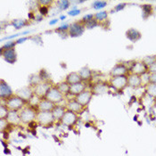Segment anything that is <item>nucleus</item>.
<instances>
[{
	"mask_svg": "<svg viewBox=\"0 0 156 156\" xmlns=\"http://www.w3.org/2000/svg\"><path fill=\"white\" fill-rule=\"evenodd\" d=\"M19 113H20V118L22 120V123L29 124V123L36 120L37 113H38V110L37 107L27 105L21 111H19Z\"/></svg>",
	"mask_w": 156,
	"mask_h": 156,
	"instance_id": "nucleus-1",
	"label": "nucleus"
},
{
	"mask_svg": "<svg viewBox=\"0 0 156 156\" xmlns=\"http://www.w3.org/2000/svg\"><path fill=\"white\" fill-rule=\"evenodd\" d=\"M5 105H6V107L9 109L10 111H21L25 105H27L28 104L23 100L20 96H18L16 94H14L13 96H11L8 100H6L5 102Z\"/></svg>",
	"mask_w": 156,
	"mask_h": 156,
	"instance_id": "nucleus-2",
	"label": "nucleus"
},
{
	"mask_svg": "<svg viewBox=\"0 0 156 156\" xmlns=\"http://www.w3.org/2000/svg\"><path fill=\"white\" fill-rule=\"evenodd\" d=\"M36 121L39 126L48 128L55 123V118L52 114V112H38Z\"/></svg>",
	"mask_w": 156,
	"mask_h": 156,
	"instance_id": "nucleus-3",
	"label": "nucleus"
},
{
	"mask_svg": "<svg viewBox=\"0 0 156 156\" xmlns=\"http://www.w3.org/2000/svg\"><path fill=\"white\" fill-rule=\"evenodd\" d=\"M109 84L116 91H122L128 87V77L127 76H118L111 77Z\"/></svg>",
	"mask_w": 156,
	"mask_h": 156,
	"instance_id": "nucleus-4",
	"label": "nucleus"
},
{
	"mask_svg": "<svg viewBox=\"0 0 156 156\" xmlns=\"http://www.w3.org/2000/svg\"><path fill=\"white\" fill-rule=\"evenodd\" d=\"M64 96H63L58 90V88L55 87V85H53L47 94L46 98L49 101H51L52 103H54L55 105H59L64 100Z\"/></svg>",
	"mask_w": 156,
	"mask_h": 156,
	"instance_id": "nucleus-5",
	"label": "nucleus"
},
{
	"mask_svg": "<svg viewBox=\"0 0 156 156\" xmlns=\"http://www.w3.org/2000/svg\"><path fill=\"white\" fill-rule=\"evenodd\" d=\"M85 24L82 21L75 22L70 24V29L68 31V35L72 37H78L83 35L85 32Z\"/></svg>",
	"mask_w": 156,
	"mask_h": 156,
	"instance_id": "nucleus-6",
	"label": "nucleus"
},
{
	"mask_svg": "<svg viewBox=\"0 0 156 156\" xmlns=\"http://www.w3.org/2000/svg\"><path fill=\"white\" fill-rule=\"evenodd\" d=\"M53 86L52 81H44L41 82L40 84L37 85L36 87H33V91H34V95L38 96L39 98H46V96L48 93L49 89L51 88V87Z\"/></svg>",
	"mask_w": 156,
	"mask_h": 156,
	"instance_id": "nucleus-7",
	"label": "nucleus"
},
{
	"mask_svg": "<svg viewBox=\"0 0 156 156\" xmlns=\"http://www.w3.org/2000/svg\"><path fill=\"white\" fill-rule=\"evenodd\" d=\"M78 120H79V116L77 113L67 110L65 112L63 117L61 120V123L66 127H73L78 122Z\"/></svg>",
	"mask_w": 156,
	"mask_h": 156,
	"instance_id": "nucleus-8",
	"label": "nucleus"
},
{
	"mask_svg": "<svg viewBox=\"0 0 156 156\" xmlns=\"http://www.w3.org/2000/svg\"><path fill=\"white\" fill-rule=\"evenodd\" d=\"M14 95L12 92L11 87L8 85L6 81H5L3 79L0 80V98L2 101L8 100L11 96Z\"/></svg>",
	"mask_w": 156,
	"mask_h": 156,
	"instance_id": "nucleus-9",
	"label": "nucleus"
},
{
	"mask_svg": "<svg viewBox=\"0 0 156 156\" xmlns=\"http://www.w3.org/2000/svg\"><path fill=\"white\" fill-rule=\"evenodd\" d=\"M93 92L91 91V89H86L85 91L81 92L80 95L76 96L74 98L77 102H79L83 107H87L91 100H92V97H93Z\"/></svg>",
	"mask_w": 156,
	"mask_h": 156,
	"instance_id": "nucleus-10",
	"label": "nucleus"
},
{
	"mask_svg": "<svg viewBox=\"0 0 156 156\" xmlns=\"http://www.w3.org/2000/svg\"><path fill=\"white\" fill-rule=\"evenodd\" d=\"M129 74V69L126 65V63H117L113 68L110 71L111 77H118V76H128Z\"/></svg>",
	"mask_w": 156,
	"mask_h": 156,
	"instance_id": "nucleus-11",
	"label": "nucleus"
},
{
	"mask_svg": "<svg viewBox=\"0 0 156 156\" xmlns=\"http://www.w3.org/2000/svg\"><path fill=\"white\" fill-rule=\"evenodd\" d=\"M15 94L18 96H20L23 100H24L28 104L30 102V100L34 96V91H33V87H31L30 86H27V87H23L16 90Z\"/></svg>",
	"mask_w": 156,
	"mask_h": 156,
	"instance_id": "nucleus-12",
	"label": "nucleus"
},
{
	"mask_svg": "<svg viewBox=\"0 0 156 156\" xmlns=\"http://www.w3.org/2000/svg\"><path fill=\"white\" fill-rule=\"evenodd\" d=\"M147 72H148V67L142 61H134L132 66L129 69V73L139 75V76Z\"/></svg>",
	"mask_w": 156,
	"mask_h": 156,
	"instance_id": "nucleus-13",
	"label": "nucleus"
},
{
	"mask_svg": "<svg viewBox=\"0 0 156 156\" xmlns=\"http://www.w3.org/2000/svg\"><path fill=\"white\" fill-rule=\"evenodd\" d=\"M1 55L7 63L13 64L17 61V53L15 51V48L11 49H5L4 51H1Z\"/></svg>",
	"mask_w": 156,
	"mask_h": 156,
	"instance_id": "nucleus-14",
	"label": "nucleus"
},
{
	"mask_svg": "<svg viewBox=\"0 0 156 156\" xmlns=\"http://www.w3.org/2000/svg\"><path fill=\"white\" fill-rule=\"evenodd\" d=\"M65 106H66L67 110L72 111V112L77 113V114H80V113L84 111L85 109V107H83L79 102H77V101L75 100V98L69 100V101L66 103Z\"/></svg>",
	"mask_w": 156,
	"mask_h": 156,
	"instance_id": "nucleus-15",
	"label": "nucleus"
},
{
	"mask_svg": "<svg viewBox=\"0 0 156 156\" xmlns=\"http://www.w3.org/2000/svg\"><path fill=\"white\" fill-rule=\"evenodd\" d=\"M56 105L52 103L51 101L48 100L47 98H42L37 105V110L38 112H52Z\"/></svg>",
	"mask_w": 156,
	"mask_h": 156,
	"instance_id": "nucleus-16",
	"label": "nucleus"
},
{
	"mask_svg": "<svg viewBox=\"0 0 156 156\" xmlns=\"http://www.w3.org/2000/svg\"><path fill=\"white\" fill-rule=\"evenodd\" d=\"M127 77H128V87H130L135 89L142 87V81L139 75L129 73Z\"/></svg>",
	"mask_w": 156,
	"mask_h": 156,
	"instance_id": "nucleus-17",
	"label": "nucleus"
},
{
	"mask_svg": "<svg viewBox=\"0 0 156 156\" xmlns=\"http://www.w3.org/2000/svg\"><path fill=\"white\" fill-rule=\"evenodd\" d=\"M87 89V83L82 81V82H80V83H76V84L71 85L70 86V92H69V95H72L74 97L78 95H80L81 92H83Z\"/></svg>",
	"mask_w": 156,
	"mask_h": 156,
	"instance_id": "nucleus-18",
	"label": "nucleus"
},
{
	"mask_svg": "<svg viewBox=\"0 0 156 156\" xmlns=\"http://www.w3.org/2000/svg\"><path fill=\"white\" fill-rule=\"evenodd\" d=\"M6 120L11 126H18L22 123L20 113L18 111H10L6 117Z\"/></svg>",
	"mask_w": 156,
	"mask_h": 156,
	"instance_id": "nucleus-19",
	"label": "nucleus"
},
{
	"mask_svg": "<svg viewBox=\"0 0 156 156\" xmlns=\"http://www.w3.org/2000/svg\"><path fill=\"white\" fill-rule=\"evenodd\" d=\"M66 111H67V108L65 105L63 106V105H56L55 107L52 111V114L55 118V121H61Z\"/></svg>",
	"mask_w": 156,
	"mask_h": 156,
	"instance_id": "nucleus-20",
	"label": "nucleus"
},
{
	"mask_svg": "<svg viewBox=\"0 0 156 156\" xmlns=\"http://www.w3.org/2000/svg\"><path fill=\"white\" fill-rule=\"evenodd\" d=\"M91 91L93 94H104L108 91V86L104 82H97L91 87Z\"/></svg>",
	"mask_w": 156,
	"mask_h": 156,
	"instance_id": "nucleus-21",
	"label": "nucleus"
},
{
	"mask_svg": "<svg viewBox=\"0 0 156 156\" xmlns=\"http://www.w3.org/2000/svg\"><path fill=\"white\" fill-rule=\"evenodd\" d=\"M65 81L71 86V85L76 84V83L82 82V80H81V78H80V76L79 72H70V73L66 76V78H65Z\"/></svg>",
	"mask_w": 156,
	"mask_h": 156,
	"instance_id": "nucleus-22",
	"label": "nucleus"
},
{
	"mask_svg": "<svg viewBox=\"0 0 156 156\" xmlns=\"http://www.w3.org/2000/svg\"><path fill=\"white\" fill-rule=\"evenodd\" d=\"M126 37H127L130 41H132V42H136L137 40H139V39L141 38V33H140L137 30H136V29H134V28H131V29H129V30H128L126 31Z\"/></svg>",
	"mask_w": 156,
	"mask_h": 156,
	"instance_id": "nucleus-23",
	"label": "nucleus"
},
{
	"mask_svg": "<svg viewBox=\"0 0 156 156\" xmlns=\"http://www.w3.org/2000/svg\"><path fill=\"white\" fill-rule=\"evenodd\" d=\"M78 72H79L82 81H84V82H87V81H88V80H90L92 79V71L87 66L82 67Z\"/></svg>",
	"mask_w": 156,
	"mask_h": 156,
	"instance_id": "nucleus-24",
	"label": "nucleus"
},
{
	"mask_svg": "<svg viewBox=\"0 0 156 156\" xmlns=\"http://www.w3.org/2000/svg\"><path fill=\"white\" fill-rule=\"evenodd\" d=\"M55 87L58 88V90L60 91L63 96L69 95V92H70V85L68 84L65 80L64 81H62V82L58 83V84H56Z\"/></svg>",
	"mask_w": 156,
	"mask_h": 156,
	"instance_id": "nucleus-25",
	"label": "nucleus"
},
{
	"mask_svg": "<svg viewBox=\"0 0 156 156\" xmlns=\"http://www.w3.org/2000/svg\"><path fill=\"white\" fill-rule=\"evenodd\" d=\"M144 89H145V94L147 96L156 99V84L149 83L146 87H144Z\"/></svg>",
	"mask_w": 156,
	"mask_h": 156,
	"instance_id": "nucleus-26",
	"label": "nucleus"
},
{
	"mask_svg": "<svg viewBox=\"0 0 156 156\" xmlns=\"http://www.w3.org/2000/svg\"><path fill=\"white\" fill-rule=\"evenodd\" d=\"M41 82H43L38 75V73L37 74H31L29 78V86H30L31 87H36L37 85L40 84Z\"/></svg>",
	"mask_w": 156,
	"mask_h": 156,
	"instance_id": "nucleus-27",
	"label": "nucleus"
},
{
	"mask_svg": "<svg viewBox=\"0 0 156 156\" xmlns=\"http://www.w3.org/2000/svg\"><path fill=\"white\" fill-rule=\"evenodd\" d=\"M12 25L16 30H20L25 26L29 25V22L27 20H23V19H15L12 22Z\"/></svg>",
	"mask_w": 156,
	"mask_h": 156,
	"instance_id": "nucleus-28",
	"label": "nucleus"
},
{
	"mask_svg": "<svg viewBox=\"0 0 156 156\" xmlns=\"http://www.w3.org/2000/svg\"><path fill=\"white\" fill-rule=\"evenodd\" d=\"M71 1L69 0H61V1H57L56 2V5H57V8L58 10L60 11H64V10H67L70 5H71Z\"/></svg>",
	"mask_w": 156,
	"mask_h": 156,
	"instance_id": "nucleus-29",
	"label": "nucleus"
},
{
	"mask_svg": "<svg viewBox=\"0 0 156 156\" xmlns=\"http://www.w3.org/2000/svg\"><path fill=\"white\" fill-rule=\"evenodd\" d=\"M107 18H108V12L106 11H99L98 12L95 13V19L98 23L104 22L107 20Z\"/></svg>",
	"mask_w": 156,
	"mask_h": 156,
	"instance_id": "nucleus-30",
	"label": "nucleus"
},
{
	"mask_svg": "<svg viewBox=\"0 0 156 156\" xmlns=\"http://www.w3.org/2000/svg\"><path fill=\"white\" fill-rule=\"evenodd\" d=\"M107 5V2L106 1H95L92 3V8L95 9V10H100V9H103L105 8V6Z\"/></svg>",
	"mask_w": 156,
	"mask_h": 156,
	"instance_id": "nucleus-31",
	"label": "nucleus"
},
{
	"mask_svg": "<svg viewBox=\"0 0 156 156\" xmlns=\"http://www.w3.org/2000/svg\"><path fill=\"white\" fill-rule=\"evenodd\" d=\"M38 75L41 79V80L44 82V81H51V78H50V74L48 73V72L46 69H41L39 72H38Z\"/></svg>",
	"mask_w": 156,
	"mask_h": 156,
	"instance_id": "nucleus-32",
	"label": "nucleus"
},
{
	"mask_svg": "<svg viewBox=\"0 0 156 156\" xmlns=\"http://www.w3.org/2000/svg\"><path fill=\"white\" fill-rule=\"evenodd\" d=\"M141 61L147 67H149L150 65H152L153 63H154L156 62V55H147V56L144 57Z\"/></svg>",
	"mask_w": 156,
	"mask_h": 156,
	"instance_id": "nucleus-33",
	"label": "nucleus"
},
{
	"mask_svg": "<svg viewBox=\"0 0 156 156\" xmlns=\"http://www.w3.org/2000/svg\"><path fill=\"white\" fill-rule=\"evenodd\" d=\"M10 110L6 107L5 105H1L0 106V119H6Z\"/></svg>",
	"mask_w": 156,
	"mask_h": 156,
	"instance_id": "nucleus-34",
	"label": "nucleus"
},
{
	"mask_svg": "<svg viewBox=\"0 0 156 156\" xmlns=\"http://www.w3.org/2000/svg\"><path fill=\"white\" fill-rule=\"evenodd\" d=\"M140 78H141V81H142V87H146L150 83V73L148 72L142 74L140 76Z\"/></svg>",
	"mask_w": 156,
	"mask_h": 156,
	"instance_id": "nucleus-35",
	"label": "nucleus"
},
{
	"mask_svg": "<svg viewBox=\"0 0 156 156\" xmlns=\"http://www.w3.org/2000/svg\"><path fill=\"white\" fill-rule=\"evenodd\" d=\"M9 126H11V125L9 124V122L7 121L6 119H0V130H1V132H5L8 129Z\"/></svg>",
	"mask_w": 156,
	"mask_h": 156,
	"instance_id": "nucleus-36",
	"label": "nucleus"
},
{
	"mask_svg": "<svg viewBox=\"0 0 156 156\" xmlns=\"http://www.w3.org/2000/svg\"><path fill=\"white\" fill-rule=\"evenodd\" d=\"M85 28L86 29H87V30H91V29H94V28H96V26H98L99 25V23L96 21V19H93V20H91V21H89V22H87V23H85Z\"/></svg>",
	"mask_w": 156,
	"mask_h": 156,
	"instance_id": "nucleus-37",
	"label": "nucleus"
},
{
	"mask_svg": "<svg viewBox=\"0 0 156 156\" xmlns=\"http://www.w3.org/2000/svg\"><path fill=\"white\" fill-rule=\"evenodd\" d=\"M142 10H143L144 18L145 14L147 16H149L153 12V5H142Z\"/></svg>",
	"mask_w": 156,
	"mask_h": 156,
	"instance_id": "nucleus-38",
	"label": "nucleus"
},
{
	"mask_svg": "<svg viewBox=\"0 0 156 156\" xmlns=\"http://www.w3.org/2000/svg\"><path fill=\"white\" fill-rule=\"evenodd\" d=\"M69 29H70V24L64 23L62 24L61 26H59V27L55 30V31L58 32V33H66V32L69 31Z\"/></svg>",
	"mask_w": 156,
	"mask_h": 156,
	"instance_id": "nucleus-39",
	"label": "nucleus"
},
{
	"mask_svg": "<svg viewBox=\"0 0 156 156\" xmlns=\"http://www.w3.org/2000/svg\"><path fill=\"white\" fill-rule=\"evenodd\" d=\"M17 45L16 41H8L5 45L1 47V51H4L5 49H11V48H15V46Z\"/></svg>",
	"mask_w": 156,
	"mask_h": 156,
	"instance_id": "nucleus-40",
	"label": "nucleus"
},
{
	"mask_svg": "<svg viewBox=\"0 0 156 156\" xmlns=\"http://www.w3.org/2000/svg\"><path fill=\"white\" fill-rule=\"evenodd\" d=\"M37 9H38L39 14L42 15L43 17L48 15V12L50 11V10H49V7H47V6H41V5H39Z\"/></svg>",
	"mask_w": 156,
	"mask_h": 156,
	"instance_id": "nucleus-41",
	"label": "nucleus"
},
{
	"mask_svg": "<svg viewBox=\"0 0 156 156\" xmlns=\"http://www.w3.org/2000/svg\"><path fill=\"white\" fill-rule=\"evenodd\" d=\"M37 2H38V5L47 6V7H50L51 5L53 4V1H51V0H39Z\"/></svg>",
	"mask_w": 156,
	"mask_h": 156,
	"instance_id": "nucleus-42",
	"label": "nucleus"
},
{
	"mask_svg": "<svg viewBox=\"0 0 156 156\" xmlns=\"http://www.w3.org/2000/svg\"><path fill=\"white\" fill-rule=\"evenodd\" d=\"M93 19H95V14H93V13H88V14H85L81 21L85 23H87V22H89V21H91V20H93Z\"/></svg>",
	"mask_w": 156,
	"mask_h": 156,
	"instance_id": "nucleus-43",
	"label": "nucleus"
},
{
	"mask_svg": "<svg viewBox=\"0 0 156 156\" xmlns=\"http://www.w3.org/2000/svg\"><path fill=\"white\" fill-rule=\"evenodd\" d=\"M80 12H81V10H80V9H76V10H72V9H71V11L68 12V14H69L70 16H77V15H79Z\"/></svg>",
	"mask_w": 156,
	"mask_h": 156,
	"instance_id": "nucleus-44",
	"label": "nucleus"
},
{
	"mask_svg": "<svg viewBox=\"0 0 156 156\" xmlns=\"http://www.w3.org/2000/svg\"><path fill=\"white\" fill-rule=\"evenodd\" d=\"M148 72L150 74H154V73H156V62L154 63H153L152 65H150L148 67Z\"/></svg>",
	"mask_w": 156,
	"mask_h": 156,
	"instance_id": "nucleus-45",
	"label": "nucleus"
},
{
	"mask_svg": "<svg viewBox=\"0 0 156 156\" xmlns=\"http://www.w3.org/2000/svg\"><path fill=\"white\" fill-rule=\"evenodd\" d=\"M127 5L125 4V3H123V4H120V5H116L115 7H114V11L115 12H120L121 10H123L124 8H125V6H126Z\"/></svg>",
	"mask_w": 156,
	"mask_h": 156,
	"instance_id": "nucleus-46",
	"label": "nucleus"
},
{
	"mask_svg": "<svg viewBox=\"0 0 156 156\" xmlns=\"http://www.w3.org/2000/svg\"><path fill=\"white\" fill-rule=\"evenodd\" d=\"M28 33H29V31H24V32H22V33H19V34H15V35H12V36L6 37L5 38H2V41H4L5 39H12L13 37H16L20 36V35H23V34H28Z\"/></svg>",
	"mask_w": 156,
	"mask_h": 156,
	"instance_id": "nucleus-47",
	"label": "nucleus"
},
{
	"mask_svg": "<svg viewBox=\"0 0 156 156\" xmlns=\"http://www.w3.org/2000/svg\"><path fill=\"white\" fill-rule=\"evenodd\" d=\"M150 83H154V84H156V73L150 74Z\"/></svg>",
	"mask_w": 156,
	"mask_h": 156,
	"instance_id": "nucleus-48",
	"label": "nucleus"
},
{
	"mask_svg": "<svg viewBox=\"0 0 156 156\" xmlns=\"http://www.w3.org/2000/svg\"><path fill=\"white\" fill-rule=\"evenodd\" d=\"M28 39H29L28 37H20L18 40H16V43H17V44H22V43H23L24 41H26V40H28Z\"/></svg>",
	"mask_w": 156,
	"mask_h": 156,
	"instance_id": "nucleus-49",
	"label": "nucleus"
},
{
	"mask_svg": "<svg viewBox=\"0 0 156 156\" xmlns=\"http://www.w3.org/2000/svg\"><path fill=\"white\" fill-rule=\"evenodd\" d=\"M58 19L57 18H55V19H53V20H51V21H49V25L50 26H54V25H55V24L58 23Z\"/></svg>",
	"mask_w": 156,
	"mask_h": 156,
	"instance_id": "nucleus-50",
	"label": "nucleus"
},
{
	"mask_svg": "<svg viewBox=\"0 0 156 156\" xmlns=\"http://www.w3.org/2000/svg\"><path fill=\"white\" fill-rule=\"evenodd\" d=\"M43 19H44V17H43L42 15H40V14H37L36 17H35V21H36V22H37V23L41 22Z\"/></svg>",
	"mask_w": 156,
	"mask_h": 156,
	"instance_id": "nucleus-51",
	"label": "nucleus"
},
{
	"mask_svg": "<svg viewBox=\"0 0 156 156\" xmlns=\"http://www.w3.org/2000/svg\"><path fill=\"white\" fill-rule=\"evenodd\" d=\"M66 19V15H61L60 20H65Z\"/></svg>",
	"mask_w": 156,
	"mask_h": 156,
	"instance_id": "nucleus-52",
	"label": "nucleus"
}]
</instances>
